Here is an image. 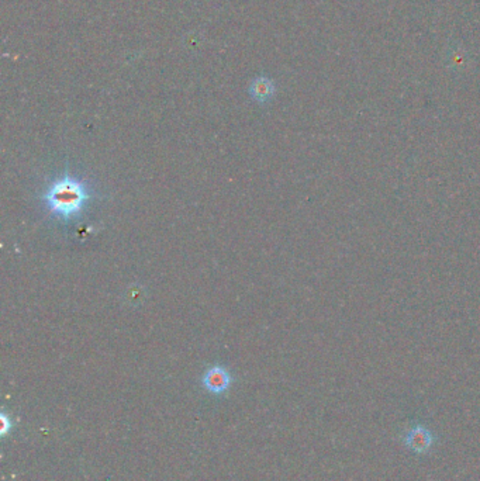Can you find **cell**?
<instances>
[{"instance_id": "1", "label": "cell", "mask_w": 480, "mask_h": 481, "mask_svg": "<svg viewBox=\"0 0 480 481\" xmlns=\"http://www.w3.org/2000/svg\"><path fill=\"white\" fill-rule=\"evenodd\" d=\"M48 210L62 220L80 214L89 201V187L72 176H64L54 182L44 196Z\"/></svg>"}, {"instance_id": "3", "label": "cell", "mask_w": 480, "mask_h": 481, "mask_svg": "<svg viewBox=\"0 0 480 481\" xmlns=\"http://www.w3.org/2000/svg\"><path fill=\"white\" fill-rule=\"evenodd\" d=\"M249 96L256 101V103H268L276 93V86L273 80L266 78V77H258L249 83L248 87Z\"/></svg>"}, {"instance_id": "2", "label": "cell", "mask_w": 480, "mask_h": 481, "mask_svg": "<svg viewBox=\"0 0 480 481\" xmlns=\"http://www.w3.org/2000/svg\"><path fill=\"white\" fill-rule=\"evenodd\" d=\"M233 383V377L227 369L222 366L210 367L203 376V386L212 394L226 393Z\"/></svg>"}]
</instances>
